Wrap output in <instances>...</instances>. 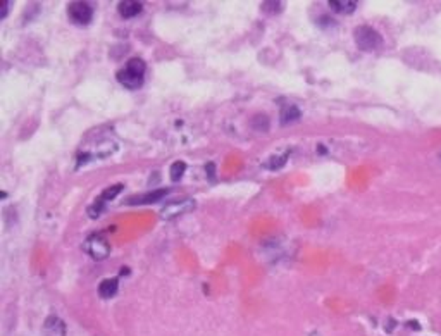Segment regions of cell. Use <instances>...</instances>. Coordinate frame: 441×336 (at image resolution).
Wrapping results in <instances>:
<instances>
[{"label":"cell","mask_w":441,"mask_h":336,"mask_svg":"<svg viewBox=\"0 0 441 336\" xmlns=\"http://www.w3.org/2000/svg\"><path fill=\"white\" fill-rule=\"evenodd\" d=\"M145 69H147V66L142 59H129L124 68L118 73V81L128 90H138L144 85Z\"/></svg>","instance_id":"cell-1"},{"label":"cell","mask_w":441,"mask_h":336,"mask_svg":"<svg viewBox=\"0 0 441 336\" xmlns=\"http://www.w3.org/2000/svg\"><path fill=\"white\" fill-rule=\"evenodd\" d=\"M353 35H356V43L359 45L360 51L364 52L377 51L381 43H383V38H381L379 33L374 28H371V26H359Z\"/></svg>","instance_id":"cell-2"},{"label":"cell","mask_w":441,"mask_h":336,"mask_svg":"<svg viewBox=\"0 0 441 336\" xmlns=\"http://www.w3.org/2000/svg\"><path fill=\"white\" fill-rule=\"evenodd\" d=\"M85 250L95 259V261H102L109 255L111 252V245H109L107 238L104 233H95V235L88 236V240L85 242Z\"/></svg>","instance_id":"cell-3"},{"label":"cell","mask_w":441,"mask_h":336,"mask_svg":"<svg viewBox=\"0 0 441 336\" xmlns=\"http://www.w3.org/2000/svg\"><path fill=\"white\" fill-rule=\"evenodd\" d=\"M68 16L75 25H88L94 19V8L88 2H71L68 5Z\"/></svg>","instance_id":"cell-4"},{"label":"cell","mask_w":441,"mask_h":336,"mask_svg":"<svg viewBox=\"0 0 441 336\" xmlns=\"http://www.w3.org/2000/svg\"><path fill=\"white\" fill-rule=\"evenodd\" d=\"M191 209H195V202L193 201L172 202L171 205H168L165 209H162V218L171 219V218H174V216L185 214V212L191 211Z\"/></svg>","instance_id":"cell-5"},{"label":"cell","mask_w":441,"mask_h":336,"mask_svg":"<svg viewBox=\"0 0 441 336\" xmlns=\"http://www.w3.org/2000/svg\"><path fill=\"white\" fill-rule=\"evenodd\" d=\"M43 333H45V336H66L64 321L57 315H51L43 324Z\"/></svg>","instance_id":"cell-6"},{"label":"cell","mask_w":441,"mask_h":336,"mask_svg":"<svg viewBox=\"0 0 441 336\" xmlns=\"http://www.w3.org/2000/svg\"><path fill=\"white\" fill-rule=\"evenodd\" d=\"M142 9H144V4L142 2H135V0H124V2H119L118 5L119 14L126 19L138 16L142 12Z\"/></svg>","instance_id":"cell-7"},{"label":"cell","mask_w":441,"mask_h":336,"mask_svg":"<svg viewBox=\"0 0 441 336\" xmlns=\"http://www.w3.org/2000/svg\"><path fill=\"white\" fill-rule=\"evenodd\" d=\"M165 195H168V190H155V192H148V194L140 195V197L129 198L128 204H152V202H159Z\"/></svg>","instance_id":"cell-8"},{"label":"cell","mask_w":441,"mask_h":336,"mask_svg":"<svg viewBox=\"0 0 441 336\" xmlns=\"http://www.w3.org/2000/svg\"><path fill=\"white\" fill-rule=\"evenodd\" d=\"M116 292H118V279H104V281L98 285V295L102 298H111L114 297Z\"/></svg>","instance_id":"cell-9"},{"label":"cell","mask_w":441,"mask_h":336,"mask_svg":"<svg viewBox=\"0 0 441 336\" xmlns=\"http://www.w3.org/2000/svg\"><path fill=\"white\" fill-rule=\"evenodd\" d=\"M330 8L333 9V11L340 12V14H351V12L356 11L357 8V2H350V0H331L330 2Z\"/></svg>","instance_id":"cell-10"},{"label":"cell","mask_w":441,"mask_h":336,"mask_svg":"<svg viewBox=\"0 0 441 336\" xmlns=\"http://www.w3.org/2000/svg\"><path fill=\"white\" fill-rule=\"evenodd\" d=\"M298 118H300V111H298L297 105H283V109H281V122H283V125L297 121Z\"/></svg>","instance_id":"cell-11"},{"label":"cell","mask_w":441,"mask_h":336,"mask_svg":"<svg viewBox=\"0 0 441 336\" xmlns=\"http://www.w3.org/2000/svg\"><path fill=\"white\" fill-rule=\"evenodd\" d=\"M185 169H187V164H185V162H180V161L174 162V164L171 166V171H169L172 181H180L181 176L185 175Z\"/></svg>","instance_id":"cell-12"},{"label":"cell","mask_w":441,"mask_h":336,"mask_svg":"<svg viewBox=\"0 0 441 336\" xmlns=\"http://www.w3.org/2000/svg\"><path fill=\"white\" fill-rule=\"evenodd\" d=\"M121 190H122V185L111 186V188L105 190L104 194H102L101 197H98V198H101V201H104V202H105V201H112V198H116V195H118L119 192H121Z\"/></svg>","instance_id":"cell-13"},{"label":"cell","mask_w":441,"mask_h":336,"mask_svg":"<svg viewBox=\"0 0 441 336\" xmlns=\"http://www.w3.org/2000/svg\"><path fill=\"white\" fill-rule=\"evenodd\" d=\"M8 8H9V2H2V16H0L2 19L5 18V14H8Z\"/></svg>","instance_id":"cell-14"}]
</instances>
